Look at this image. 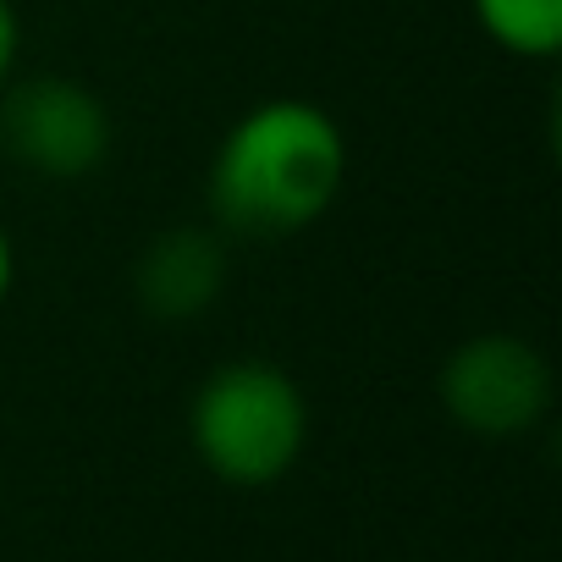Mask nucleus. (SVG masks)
Instances as JSON below:
<instances>
[{
	"label": "nucleus",
	"instance_id": "f257e3e1",
	"mask_svg": "<svg viewBox=\"0 0 562 562\" xmlns=\"http://www.w3.org/2000/svg\"><path fill=\"white\" fill-rule=\"evenodd\" d=\"M348 188L342 122L299 94L248 105L204 166V210L226 237H299L321 226Z\"/></svg>",
	"mask_w": 562,
	"mask_h": 562
},
{
	"label": "nucleus",
	"instance_id": "f03ea898",
	"mask_svg": "<svg viewBox=\"0 0 562 562\" xmlns=\"http://www.w3.org/2000/svg\"><path fill=\"white\" fill-rule=\"evenodd\" d=\"M188 447L232 491L281 485L310 447V397L270 359H226L188 397Z\"/></svg>",
	"mask_w": 562,
	"mask_h": 562
},
{
	"label": "nucleus",
	"instance_id": "7ed1b4c3",
	"mask_svg": "<svg viewBox=\"0 0 562 562\" xmlns=\"http://www.w3.org/2000/svg\"><path fill=\"white\" fill-rule=\"evenodd\" d=\"M441 414L474 441H524L551 419V359L518 331H474L436 370Z\"/></svg>",
	"mask_w": 562,
	"mask_h": 562
},
{
	"label": "nucleus",
	"instance_id": "20e7f679",
	"mask_svg": "<svg viewBox=\"0 0 562 562\" xmlns=\"http://www.w3.org/2000/svg\"><path fill=\"white\" fill-rule=\"evenodd\" d=\"M116 149L111 105L67 72H18L0 89V155L40 182H89Z\"/></svg>",
	"mask_w": 562,
	"mask_h": 562
},
{
	"label": "nucleus",
	"instance_id": "39448f33",
	"mask_svg": "<svg viewBox=\"0 0 562 562\" xmlns=\"http://www.w3.org/2000/svg\"><path fill=\"white\" fill-rule=\"evenodd\" d=\"M226 276H232L226 232H215L210 221H177L138 248L133 299L160 326H193L221 304Z\"/></svg>",
	"mask_w": 562,
	"mask_h": 562
},
{
	"label": "nucleus",
	"instance_id": "423d86ee",
	"mask_svg": "<svg viewBox=\"0 0 562 562\" xmlns=\"http://www.w3.org/2000/svg\"><path fill=\"white\" fill-rule=\"evenodd\" d=\"M480 34L513 61H557L562 56V0H469Z\"/></svg>",
	"mask_w": 562,
	"mask_h": 562
},
{
	"label": "nucleus",
	"instance_id": "0eeeda50",
	"mask_svg": "<svg viewBox=\"0 0 562 562\" xmlns=\"http://www.w3.org/2000/svg\"><path fill=\"white\" fill-rule=\"evenodd\" d=\"M23 67V12L18 0H0V89H7Z\"/></svg>",
	"mask_w": 562,
	"mask_h": 562
},
{
	"label": "nucleus",
	"instance_id": "6e6552de",
	"mask_svg": "<svg viewBox=\"0 0 562 562\" xmlns=\"http://www.w3.org/2000/svg\"><path fill=\"white\" fill-rule=\"evenodd\" d=\"M12 288H18V243H12L7 221H0V310L12 304Z\"/></svg>",
	"mask_w": 562,
	"mask_h": 562
},
{
	"label": "nucleus",
	"instance_id": "1a4fd4ad",
	"mask_svg": "<svg viewBox=\"0 0 562 562\" xmlns=\"http://www.w3.org/2000/svg\"><path fill=\"white\" fill-rule=\"evenodd\" d=\"M0 160H7V155H0Z\"/></svg>",
	"mask_w": 562,
	"mask_h": 562
}]
</instances>
